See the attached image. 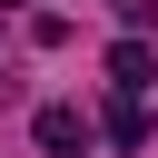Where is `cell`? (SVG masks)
Segmentation results:
<instances>
[{"label": "cell", "mask_w": 158, "mask_h": 158, "mask_svg": "<svg viewBox=\"0 0 158 158\" xmlns=\"http://www.w3.org/2000/svg\"><path fill=\"white\" fill-rule=\"evenodd\" d=\"M109 138H118V148H148V109L118 99V109H109Z\"/></svg>", "instance_id": "obj_3"}, {"label": "cell", "mask_w": 158, "mask_h": 158, "mask_svg": "<svg viewBox=\"0 0 158 158\" xmlns=\"http://www.w3.org/2000/svg\"><path fill=\"white\" fill-rule=\"evenodd\" d=\"M148 69H158L148 40H118V49H109V79H118V89H148Z\"/></svg>", "instance_id": "obj_2"}, {"label": "cell", "mask_w": 158, "mask_h": 158, "mask_svg": "<svg viewBox=\"0 0 158 158\" xmlns=\"http://www.w3.org/2000/svg\"><path fill=\"white\" fill-rule=\"evenodd\" d=\"M40 148H49V158H79V148H89V118H79L69 99H49V109H40Z\"/></svg>", "instance_id": "obj_1"}]
</instances>
